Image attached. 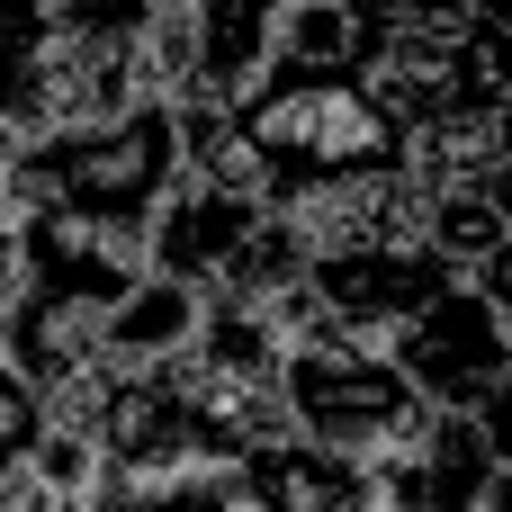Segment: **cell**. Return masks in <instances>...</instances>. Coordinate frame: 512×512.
<instances>
[{
  "mask_svg": "<svg viewBox=\"0 0 512 512\" xmlns=\"http://www.w3.org/2000/svg\"><path fill=\"white\" fill-rule=\"evenodd\" d=\"M243 153H252V189L270 207H315L369 180L405 171V126L378 108L369 81H324V72H270L243 108Z\"/></svg>",
  "mask_w": 512,
  "mask_h": 512,
  "instance_id": "1",
  "label": "cell"
},
{
  "mask_svg": "<svg viewBox=\"0 0 512 512\" xmlns=\"http://www.w3.org/2000/svg\"><path fill=\"white\" fill-rule=\"evenodd\" d=\"M189 180V153H180V108H135V117H108V126H63V135H36L18 144V180L9 198L18 207H54V216H90V225H117V234H144L171 189Z\"/></svg>",
  "mask_w": 512,
  "mask_h": 512,
  "instance_id": "2",
  "label": "cell"
},
{
  "mask_svg": "<svg viewBox=\"0 0 512 512\" xmlns=\"http://www.w3.org/2000/svg\"><path fill=\"white\" fill-rule=\"evenodd\" d=\"M279 414H288V432H306V441H324V450L378 468L432 405L405 387V369H396L378 342L315 333V342H297L288 369H279Z\"/></svg>",
  "mask_w": 512,
  "mask_h": 512,
  "instance_id": "3",
  "label": "cell"
},
{
  "mask_svg": "<svg viewBox=\"0 0 512 512\" xmlns=\"http://www.w3.org/2000/svg\"><path fill=\"white\" fill-rule=\"evenodd\" d=\"M387 360L405 369V387H414L432 414H477L486 387L512 369V324L477 297V288H441V297L387 342Z\"/></svg>",
  "mask_w": 512,
  "mask_h": 512,
  "instance_id": "4",
  "label": "cell"
},
{
  "mask_svg": "<svg viewBox=\"0 0 512 512\" xmlns=\"http://www.w3.org/2000/svg\"><path fill=\"white\" fill-rule=\"evenodd\" d=\"M315 306H324V333H351V342H396L441 288H459L441 261H432V243H333V252H315Z\"/></svg>",
  "mask_w": 512,
  "mask_h": 512,
  "instance_id": "5",
  "label": "cell"
},
{
  "mask_svg": "<svg viewBox=\"0 0 512 512\" xmlns=\"http://www.w3.org/2000/svg\"><path fill=\"white\" fill-rule=\"evenodd\" d=\"M81 126V36L63 0H0V135Z\"/></svg>",
  "mask_w": 512,
  "mask_h": 512,
  "instance_id": "6",
  "label": "cell"
},
{
  "mask_svg": "<svg viewBox=\"0 0 512 512\" xmlns=\"http://www.w3.org/2000/svg\"><path fill=\"white\" fill-rule=\"evenodd\" d=\"M261 225H270V198L216 189V180H180L171 207L144 225V261H153V279H180V288L216 297L243 270V252L261 243Z\"/></svg>",
  "mask_w": 512,
  "mask_h": 512,
  "instance_id": "7",
  "label": "cell"
},
{
  "mask_svg": "<svg viewBox=\"0 0 512 512\" xmlns=\"http://www.w3.org/2000/svg\"><path fill=\"white\" fill-rule=\"evenodd\" d=\"M495 450L468 414H423L378 468H369V495L378 512H486L495 495Z\"/></svg>",
  "mask_w": 512,
  "mask_h": 512,
  "instance_id": "8",
  "label": "cell"
},
{
  "mask_svg": "<svg viewBox=\"0 0 512 512\" xmlns=\"http://www.w3.org/2000/svg\"><path fill=\"white\" fill-rule=\"evenodd\" d=\"M144 279H153L144 234H117V225H90V216L27 207V288H36V297H63V306H90V315H117Z\"/></svg>",
  "mask_w": 512,
  "mask_h": 512,
  "instance_id": "9",
  "label": "cell"
},
{
  "mask_svg": "<svg viewBox=\"0 0 512 512\" xmlns=\"http://www.w3.org/2000/svg\"><path fill=\"white\" fill-rule=\"evenodd\" d=\"M405 27V0H279V72L369 81Z\"/></svg>",
  "mask_w": 512,
  "mask_h": 512,
  "instance_id": "10",
  "label": "cell"
},
{
  "mask_svg": "<svg viewBox=\"0 0 512 512\" xmlns=\"http://www.w3.org/2000/svg\"><path fill=\"white\" fill-rule=\"evenodd\" d=\"M234 486H243V512H378L369 468L306 432H279L270 450H252L234 468Z\"/></svg>",
  "mask_w": 512,
  "mask_h": 512,
  "instance_id": "11",
  "label": "cell"
},
{
  "mask_svg": "<svg viewBox=\"0 0 512 512\" xmlns=\"http://www.w3.org/2000/svg\"><path fill=\"white\" fill-rule=\"evenodd\" d=\"M270 72H279V0H198V90L189 99L243 108Z\"/></svg>",
  "mask_w": 512,
  "mask_h": 512,
  "instance_id": "12",
  "label": "cell"
},
{
  "mask_svg": "<svg viewBox=\"0 0 512 512\" xmlns=\"http://www.w3.org/2000/svg\"><path fill=\"white\" fill-rule=\"evenodd\" d=\"M198 324H207V297L180 288V279H144L117 315H108V369H171L198 351Z\"/></svg>",
  "mask_w": 512,
  "mask_h": 512,
  "instance_id": "13",
  "label": "cell"
},
{
  "mask_svg": "<svg viewBox=\"0 0 512 512\" xmlns=\"http://www.w3.org/2000/svg\"><path fill=\"white\" fill-rule=\"evenodd\" d=\"M81 512H243L234 468H108Z\"/></svg>",
  "mask_w": 512,
  "mask_h": 512,
  "instance_id": "14",
  "label": "cell"
},
{
  "mask_svg": "<svg viewBox=\"0 0 512 512\" xmlns=\"http://www.w3.org/2000/svg\"><path fill=\"white\" fill-rule=\"evenodd\" d=\"M423 243H432V261H441L450 279H477V270L512 243V225H504V207H495L486 189H441V198H432Z\"/></svg>",
  "mask_w": 512,
  "mask_h": 512,
  "instance_id": "15",
  "label": "cell"
},
{
  "mask_svg": "<svg viewBox=\"0 0 512 512\" xmlns=\"http://www.w3.org/2000/svg\"><path fill=\"white\" fill-rule=\"evenodd\" d=\"M54 441V396L0 360V486H27L36 477V450Z\"/></svg>",
  "mask_w": 512,
  "mask_h": 512,
  "instance_id": "16",
  "label": "cell"
},
{
  "mask_svg": "<svg viewBox=\"0 0 512 512\" xmlns=\"http://www.w3.org/2000/svg\"><path fill=\"white\" fill-rule=\"evenodd\" d=\"M18 297H27V207L0 198V324L18 315Z\"/></svg>",
  "mask_w": 512,
  "mask_h": 512,
  "instance_id": "17",
  "label": "cell"
},
{
  "mask_svg": "<svg viewBox=\"0 0 512 512\" xmlns=\"http://www.w3.org/2000/svg\"><path fill=\"white\" fill-rule=\"evenodd\" d=\"M468 423L486 432V450H495V468H512V369L495 378V387H486V405H477Z\"/></svg>",
  "mask_w": 512,
  "mask_h": 512,
  "instance_id": "18",
  "label": "cell"
},
{
  "mask_svg": "<svg viewBox=\"0 0 512 512\" xmlns=\"http://www.w3.org/2000/svg\"><path fill=\"white\" fill-rule=\"evenodd\" d=\"M459 288H477V297H486V306H495V315L512 324V243L495 252V261H486V270H477V279H459Z\"/></svg>",
  "mask_w": 512,
  "mask_h": 512,
  "instance_id": "19",
  "label": "cell"
},
{
  "mask_svg": "<svg viewBox=\"0 0 512 512\" xmlns=\"http://www.w3.org/2000/svg\"><path fill=\"white\" fill-rule=\"evenodd\" d=\"M486 512H512V468L495 477V495H486Z\"/></svg>",
  "mask_w": 512,
  "mask_h": 512,
  "instance_id": "20",
  "label": "cell"
}]
</instances>
